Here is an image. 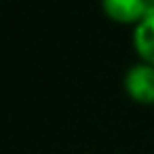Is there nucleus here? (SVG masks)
Masks as SVG:
<instances>
[{"mask_svg":"<svg viewBox=\"0 0 154 154\" xmlns=\"http://www.w3.org/2000/svg\"><path fill=\"white\" fill-rule=\"evenodd\" d=\"M127 93L137 103H154V66L150 63H137L127 72L125 78Z\"/></svg>","mask_w":154,"mask_h":154,"instance_id":"nucleus-1","label":"nucleus"},{"mask_svg":"<svg viewBox=\"0 0 154 154\" xmlns=\"http://www.w3.org/2000/svg\"><path fill=\"white\" fill-rule=\"evenodd\" d=\"M103 11L118 23H141L146 15V0H101Z\"/></svg>","mask_w":154,"mask_h":154,"instance_id":"nucleus-2","label":"nucleus"},{"mask_svg":"<svg viewBox=\"0 0 154 154\" xmlns=\"http://www.w3.org/2000/svg\"><path fill=\"white\" fill-rule=\"evenodd\" d=\"M133 40H135V49L141 55V59L154 66V17L137 23Z\"/></svg>","mask_w":154,"mask_h":154,"instance_id":"nucleus-3","label":"nucleus"}]
</instances>
